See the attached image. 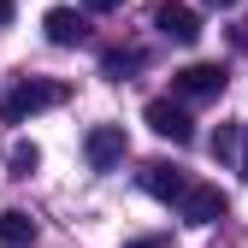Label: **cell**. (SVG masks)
Masks as SVG:
<instances>
[{"label":"cell","mask_w":248,"mask_h":248,"mask_svg":"<svg viewBox=\"0 0 248 248\" xmlns=\"http://www.w3.org/2000/svg\"><path fill=\"white\" fill-rule=\"evenodd\" d=\"M65 101V83H53V77H24L18 89H6V101H0V118L6 124H24V118H36L47 107Z\"/></svg>","instance_id":"1"},{"label":"cell","mask_w":248,"mask_h":248,"mask_svg":"<svg viewBox=\"0 0 248 248\" xmlns=\"http://www.w3.org/2000/svg\"><path fill=\"white\" fill-rule=\"evenodd\" d=\"M171 89H177V101H219V95H225V65L195 59V65L171 71Z\"/></svg>","instance_id":"2"},{"label":"cell","mask_w":248,"mask_h":248,"mask_svg":"<svg viewBox=\"0 0 248 248\" xmlns=\"http://www.w3.org/2000/svg\"><path fill=\"white\" fill-rule=\"evenodd\" d=\"M142 118H148V130H154V136H166L171 148L195 142V124H189V112H183L177 101H148V112H142Z\"/></svg>","instance_id":"3"},{"label":"cell","mask_w":248,"mask_h":248,"mask_svg":"<svg viewBox=\"0 0 248 248\" xmlns=\"http://www.w3.org/2000/svg\"><path fill=\"white\" fill-rule=\"evenodd\" d=\"M177 213H183L189 225H219L225 213H231V201H225V189H219V183H195V189L177 201Z\"/></svg>","instance_id":"4"},{"label":"cell","mask_w":248,"mask_h":248,"mask_svg":"<svg viewBox=\"0 0 248 248\" xmlns=\"http://www.w3.org/2000/svg\"><path fill=\"white\" fill-rule=\"evenodd\" d=\"M154 30L189 47V42L201 36V18H195V6H183V0H160V6H154Z\"/></svg>","instance_id":"5"},{"label":"cell","mask_w":248,"mask_h":248,"mask_svg":"<svg viewBox=\"0 0 248 248\" xmlns=\"http://www.w3.org/2000/svg\"><path fill=\"white\" fill-rule=\"evenodd\" d=\"M83 154H89L95 171H112V166L124 160V130H118V124H95V130L83 136Z\"/></svg>","instance_id":"6"},{"label":"cell","mask_w":248,"mask_h":248,"mask_svg":"<svg viewBox=\"0 0 248 248\" xmlns=\"http://www.w3.org/2000/svg\"><path fill=\"white\" fill-rule=\"evenodd\" d=\"M142 189H148L154 201H183V195L195 189V183L183 177L177 166H166V160H154V166H142Z\"/></svg>","instance_id":"7"},{"label":"cell","mask_w":248,"mask_h":248,"mask_svg":"<svg viewBox=\"0 0 248 248\" xmlns=\"http://www.w3.org/2000/svg\"><path fill=\"white\" fill-rule=\"evenodd\" d=\"M42 30H47V42H53V47H77V42L89 36V24H83L77 6H53V12L42 18Z\"/></svg>","instance_id":"8"},{"label":"cell","mask_w":248,"mask_h":248,"mask_svg":"<svg viewBox=\"0 0 248 248\" xmlns=\"http://www.w3.org/2000/svg\"><path fill=\"white\" fill-rule=\"evenodd\" d=\"M0 248H36V219L18 213V207H6L0 213Z\"/></svg>","instance_id":"9"},{"label":"cell","mask_w":248,"mask_h":248,"mask_svg":"<svg viewBox=\"0 0 248 248\" xmlns=\"http://www.w3.org/2000/svg\"><path fill=\"white\" fill-rule=\"evenodd\" d=\"M6 160H12V177H30V171L42 166V148H36V142H12Z\"/></svg>","instance_id":"10"},{"label":"cell","mask_w":248,"mask_h":248,"mask_svg":"<svg viewBox=\"0 0 248 248\" xmlns=\"http://www.w3.org/2000/svg\"><path fill=\"white\" fill-rule=\"evenodd\" d=\"M213 154H219V160H236V154H242V130H236V124H225V130L213 136Z\"/></svg>","instance_id":"11"},{"label":"cell","mask_w":248,"mask_h":248,"mask_svg":"<svg viewBox=\"0 0 248 248\" xmlns=\"http://www.w3.org/2000/svg\"><path fill=\"white\" fill-rule=\"evenodd\" d=\"M136 65H142V53H118V47L101 59V71H107V77H124V71H136Z\"/></svg>","instance_id":"12"},{"label":"cell","mask_w":248,"mask_h":248,"mask_svg":"<svg viewBox=\"0 0 248 248\" xmlns=\"http://www.w3.org/2000/svg\"><path fill=\"white\" fill-rule=\"evenodd\" d=\"M124 248H171V236H136V242H124Z\"/></svg>","instance_id":"13"},{"label":"cell","mask_w":248,"mask_h":248,"mask_svg":"<svg viewBox=\"0 0 248 248\" xmlns=\"http://www.w3.org/2000/svg\"><path fill=\"white\" fill-rule=\"evenodd\" d=\"M231 42H236V47H242V53H248V18H242V24H236V36H231Z\"/></svg>","instance_id":"14"},{"label":"cell","mask_w":248,"mask_h":248,"mask_svg":"<svg viewBox=\"0 0 248 248\" xmlns=\"http://www.w3.org/2000/svg\"><path fill=\"white\" fill-rule=\"evenodd\" d=\"M236 171L248 177V130H242V154H236Z\"/></svg>","instance_id":"15"},{"label":"cell","mask_w":248,"mask_h":248,"mask_svg":"<svg viewBox=\"0 0 248 248\" xmlns=\"http://www.w3.org/2000/svg\"><path fill=\"white\" fill-rule=\"evenodd\" d=\"M89 6H95V12H112V6H124V0H89Z\"/></svg>","instance_id":"16"},{"label":"cell","mask_w":248,"mask_h":248,"mask_svg":"<svg viewBox=\"0 0 248 248\" xmlns=\"http://www.w3.org/2000/svg\"><path fill=\"white\" fill-rule=\"evenodd\" d=\"M0 24H12V0H0Z\"/></svg>","instance_id":"17"},{"label":"cell","mask_w":248,"mask_h":248,"mask_svg":"<svg viewBox=\"0 0 248 248\" xmlns=\"http://www.w3.org/2000/svg\"><path fill=\"white\" fill-rule=\"evenodd\" d=\"M207 6H219V12H225V6H242V0H207Z\"/></svg>","instance_id":"18"}]
</instances>
